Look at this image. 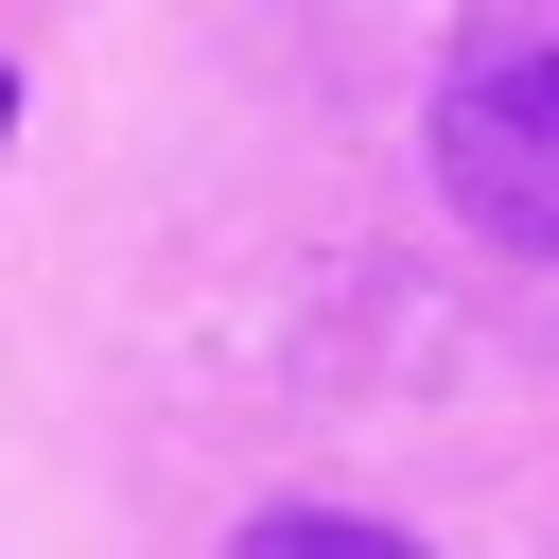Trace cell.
Listing matches in <instances>:
<instances>
[{
    "mask_svg": "<svg viewBox=\"0 0 559 559\" xmlns=\"http://www.w3.org/2000/svg\"><path fill=\"white\" fill-rule=\"evenodd\" d=\"M245 559H419L402 524H367V507H262L245 524Z\"/></svg>",
    "mask_w": 559,
    "mask_h": 559,
    "instance_id": "obj_2",
    "label": "cell"
},
{
    "mask_svg": "<svg viewBox=\"0 0 559 559\" xmlns=\"http://www.w3.org/2000/svg\"><path fill=\"white\" fill-rule=\"evenodd\" d=\"M0 122H17V70H0Z\"/></svg>",
    "mask_w": 559,
    "mask_h": 559,
    "instance_id": "obj_3",
    "label": "cell"
},
{
    "mask_svg": "<svg viewBox=\"0 0 559 559\" xmlns=\"http://www.w3.org/2000/svg\"><path fill=\"white\" fill-rule=\"evenodd\" d=\"M437 192L472 245L559 262V0H472L437 52Z\"/></svg>",
    "mask_w": 559,
    "mask_h": 559,
    "instance_id": "obj_1",
    "label": "cell"
}]
</instances>
